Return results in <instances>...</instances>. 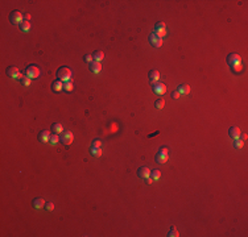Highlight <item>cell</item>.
<instances>
[{
    "instance_id": "1",
    "label": "cell",
    "mask_w": 248,
    "mask_h": 237,
    "mask_svg": "<svg viewBox=\"0 0 248 237\" xmlns=\"http://www.w3.org/2000/svg\"><path fill=\"white\" fill-rule=\"evenodd\" d=\"M57 77L62 82H69V80H73L71 79L73 73H71V70L67 69V67H61V69H58V71H57Z\"/></svg>"
},
{
    "instance_id": "2",
    "label": "cell",
    "mask_w": 248,
    "mask_h": 237,
    "mask_svg": "<svg viewBox=\"0 0 248 237\" xmlns=\"http://www.w3.org/2000/svg\"><path fill=\"white\" fill-rule=\"evenodd\" d=\"M9 20H11V23L15 24V25H17V24L20 25V24L24 21V16L20 11H13L9 16Z\"/></svg>"
},
{
    "instance_id": "3",
    "label": "cell",
    "mask_w": 248,
    "mask_h": 237,
    "mask_svg": "<svg viewBox=\"0 0 248 237\" xmlns=\"http://www.w3.org/2000/svg\"><path fill=\"white\" fill-rule=\"evenodd\" d=\"M25 74H26V77L31 78V79L39 78L40 77V69L37 66H34V65H31L29 67H26Z\"/></svg>"
},
{
    "instance_id": "4",
    "label": "cell",
    "mask_w": 248,
    "mask_h": 237,
    "mask_svg": "<svg viewBox=\"0 0 248 237\" xmlns=\"http://www.w3.org/2000/svg\"><path fill=\"white\" fill-rule=\"evenodd\" d=\"M61 141L65 145H71L73 141H74V135L70 130H64V133L61 136Z\"/></svg>"
},
{
    "instance_id": "5",
    "label": "cell",
    "mask_w": 248,
    "mask_h": 237,
    "mask_svg": "<svg viewBox=\"0 0 248 237\" xmlns=\"http://www.w3.org/2000/svg\"><path fill=\"white\" fill-rule=\"evenodd\" d=\"M154 33H156L157 36L160 37V38L165 37L166 34H168V31H166L165 24H164V23H157L156 26H154Z\"/></svg>"
},
{
    "instance_id": "6",
    "label": "cell",
    "mask_w": 248,
    "mask_h": 237,
    "mask_svg": "<svg viewBox=\"0 0 248 237\" xmlns=\"http://www.w3.org/2000/svg\"><path fill=\"white\" fill-rule=\"evenodd\" d=\"M153 87H152V90H153L154 94L157 95H164L166 92V86L164 83H161V82H153Z\"/></svg>"
},
{
    "instance_id": "7",
    "label": "cell",
    "mask_w": 248,
    "mask_h": 237,
    "mask_svg": "<svg viewBox=\"0 0 248 237\" xmlns=\"http://www.w3.org/2000/svg\"><path fill=\"white\" fill-rule=\"evenodd\" d=\"M168 148H161L160 149V152L157 153V156H156V159H157V162H160V163H165L166 161L169 159V156H168Z\"/></svg>"
},
{
    "instance_id": "8",
    "label": "cell",
    "mask_w": 248,
    "mask_h": 237,
    "mask_svg": "<svg viewBox=\"0 0 248 237\" xmlns=\"http://www.w3.org/2000/svg\"><path fill=\"white\" fill-rule=\"evenodd\" d=\"M227 63L230 65V66H234V65H236V63H242V57L235 53L230 54V56L227 57Z\"/></svg>"
},
{
    "instance_id": "9",
    "label": "cell",
    "mask_w": 248,
    "mask_h": 237,
    "mask_svg": "<svg viewBox=\"0 0 248 237\" xmlns=\"http://www.w3.org/2000/svg\"><path fill=\"white\" fill-rule=\"evenodd\" d=\"M149 42H151V45L154 46V48H160V46L162 45V38H160L156 33H152L151 36H149Z\"/></svg>"
},
{
    "instance_id": "10",
    "label": "cell",
    "mask_w": 248,
    "mask_h": 237,
    "mask_svg": "<svg viewBox=\"0 0 248 237\" xmlns=\"http://www.w3.org/2000/svg\"><path fill=\"white\" fill-rule=\"evenodd\" d=\"M7 74H8V77L15 78V79H21V78H23V74L20 73V70H19L17 67H9V69L7 70Z\"/></svg>"
},
{
    "instance_id": "11",
    "label": "cell",
    "mask_w": 248,
    "mask_h": 237,
    "mask_svg": "<svg viewBox=\"0 0 248 237\" xmlns=\"http://www.w3.org/2000/svg\"><path fill=\"white\" fill-rule=\"evenodd\" d=\"M137 175L143 179L148 178V177H151V169L147 167V166H143V167H140L137 170Z\"/></svg>"
},
{
    "instance_id": "12",
    "label": "cell",
    "mask_w": 248,
    "mask_h": 237,
    "mask_svg": "<svg viewBox=\"0 0 248 237\" xmlns=\"http://www.w3.org/2000/svg\"><path fill=\"white\" fill-rule=\"evenodd\" d=\"M228 135H230L231 138H234V140H238V138L240 137L242 132H240V129H239L238 127H231L230 129H228Z\"/></svg>"
},
{
    "instance_id": "13",
    "label": "cell",
    "mask_w": 248,
    "mask_h": 237,
    "mask_svg": "<svg viewBox=\"0 0 248 237\" xmlns=\"http://www.w3.org/2000/svg\"><path fill=\"white\" fill-rule=\"evenodd\" d=\"M90 70H91L94 74H99L100 70H102V65H100V62L92 61L91 63H90Z\"/></svg>"
},
{
    "instance_id": "14",
    "label": "cell",
    "mask_w": 248,
    "mask_h": 237,
    "mask_svg": "<svg viewBox=\"0 0 248 237\" xmlns=\"http://www.w3.org/2000/svg\"><path fill=\"white\" fill-rule=\"evenodd\" d=\"M64 84L65 83L62 80L57 79V80H54L53 83H51V88H53L56 92H59V91H62V90H64Z\"/></svg>"
},
{
    "instance_id": "15",
    "label": "cell",
    "mask_w": 248,
    "mask_h": 237,
    "mask_svg": "<svg viewBox=\"0 0 248 237\" xmlns=\"http://www.w3.org/2000/svg\"><path fill=\"white\" fill-rule=\"evenodd\" d=\"M45 204H46V201L44 198H36L33 200V207L36 209H41L42 207H45Z\"/></svg>"
},
{
    "instance_id": "16",
    "label": "cell",
    "mask_w": 248,
    "mask_h": 237,
    "mask_svg": "<svg viewBox=\"0 0 248 237\" xmlns=\"http://www.w3.org/2000/svg\"><path fill=\"white\" fill-rule=\"evenodd\" d=\"M50 132L49 130H42L41 133L39 135V140L41 141V142H48L49 140H50Z\"/></svg>"
},
{
    "instance_id": "17",
    "label": "cell",
    "mask_w": 248,
    "mask_h": 237,
    "mask_svg": "<svg viewBox=\"0 0 248 237\" xmlns=\"http://www.w3.org/2000/svg\"><path fill=\"white\" fill-rule=\"evenodd\" d=\"M149 79L152 80V83H153V82H159V79H160L159 70H151V71H149Z\"/></svg>"
},
{
    "instance_id": "18",
    "label": "cell",
    "mask_w": 248,
    "mask_h": 237,
    "mask_svg": "<svg viewBox=\"0 0 248 237\" xmlns=\"http://www.w3.org/2000/svg\"><path fill=\"white\" fill-rule=\"evenodd\" d=\"M103 58H104V53H103V51L96 50V51H94V53H92V59H94V61L100 62Z\"/></svg>"
},
{
    "instance_id": "19",
    "label": "cell",
    "mask_w": 248,
    "mask_h": 237,
    "mask_svg": "<svg viewBox=\"0 0 248 237\" xmlns=\"http://www.w3.org/2000/svg\"><path fill=\"white\" fill-rule=\"evenodd\" d=\"M177 91H178L181 95H187L190 92V86H187V84H181Z\"/></svg>"
},
{
    "instance_id": "20",
    "label": "cell",
    "mask_w": 248,
    "mask_h": 237,
    "mask_svg": "<svg viewBox=\"0 0 248 237\" xmlns=\"http://www.w3.org/2000/svg\"><path fill=\"white\" fill-rule=\"evenodd\" d=\"M51 130H53L54 133H64V127H62V124H59V122H56V124L51 125Z\"/></svg>"
},
{
    "instance_id": "21",
    "label": "cell",
    "mask_w": 248,
    "mask_h": 237,
    "mask_svg": "<svg viewBox=\"0 0 248 237\" xmlns=\"http://www.w3.org/2000/svg\"><path fill=\"white\" fill-rule=\"evenodd\" d=\"M20 29L23 32H29V31H31V23L26 21V20H24L23 23L20 24Z\"/></svg>"
},
{
    "instance_id": "22",
    "label": "cell",
    "mask_w": 248,
    "mask_h": 237,
    "mask_svg": "<svg viewBox=\"0 0 248 237\" xmlns=\"http://www.w3.org/2000/svg\"><path fill=\"white\" fill-rule=\"evenodd\" d=\"M151 178L153 179L154 182L159 181V179L161 178V171L160 170H151Z\"/></svg>"
},
{
    "instance_id": "23",
    "label": "cell",
    "mask_w": 248,
    "mask_h": 237,
    "mask_svg": "<svg viewBox=\"0 0 248 237\" xmlns=\"http://www.w3.org/2000/svg\"><path fill=\"white\" fill-rule=\"evenodd\" d=\"M73 88H74V84H73V80H69V82H65L64 84V90L67 92H71Z\"/></svg>"
},
{
    "instance_id": "24",
    "label": "cell",
    "mask_w": 248,
    "mask_h": 237,
    "mask_svg": "<svg viewBox=\"0 0 248 237\" xmlns=\"http://www.w3.org/2000/svg\"><path fill=\"white\" fill-rule=\"evenodd\" d=\"M165 105V100L164 99H157L156 102H154V107L157 108V110H162Z\"/></svg>"
},
{
    "instance_id": "25",
    "label": "cell",
    "mask_w": 248,
    "mask_h": 237,
    "mask_svg": "<svg viewBox=\"0 0 248 237\" xmlns=\"http://www.w3.org/2000/svg\"><path fill=\"white\" fill-rule=\"evenodd\" d=\"M49 142L51 144V145H57V144L59 142V137H58V135H51L50 136V140H49Z\"/></svg>"
},
{
    "instance_id": "26",
    "label": "cell",
    "mask_w": 248,
    "mask_h": 237,
    "mask_svg": "<svg viewBox=\"0 0 248 237\" xmlns=\"http://www.w3.org/2000/svg\"><path fill=\"white\" fill-rule=\"evenodd\" d=\"M168 236H169V237H178V236H179V232L177 231L176 227H172L170 231H169V233H168Z\"/></svg>"
},
{
    "instance_id": "27",
    "label": "cell",
    "mask_w": 248,
    "mask_h": 237,
    "mask_svg": "<svg viewBox=\"0 0 248 237\" xmlns=\"http://www.w3.org/2000/svg\"><path fill=\"white\" fill-rule=\"evenodd\" d=\"M243 146H244V141L239 140V138L234 141V148H235V149H242Z\"/></svg>"
},
{
    "instance_id": "28",
    "label": "cell",
    "mask_w": 248,
    "mask_h": 237,
    "mask_svg": "<svg viewBox=\"0 0 248 237\" xmlns=\"http://www.w3.org/2000/svg\"><path fill=\"white\" fill-rule=\"evenodd\" d=\"M91 154L95 157H100L102 156V149L100 148H91Z\"/></svg>"
},
{
    "instance_id": "29",
    "label": "cell",
    "mask_w": 248,
    "mask_h": 237,
    "mask_svg": "<svg viewBox=\"0 0 248 237\" xmlns=\"http://www.w3.org/2000/svg\"><path fill=\"white\" fill-rule=\"evenodd\" d=\"M231 69H232L234 73H240L242 70H243V66H242V63H236V65H234V66H231Z\"/></svg>"
},
{
    "instance_id": "30",
    "label": "cell",
    "mask_w": 248,
    "mask_h": 237,
    "mask_svg": "<svg viewBox=\"0 0 248 237\" xmlns=\"http://www.w3.org/2000/svg\"><path fill=\"white\" fill-rule=\"evenodd\" d=\"M20 80H21V83H23L24 86H31V83H32V79L28 78V77H23Z\"/></svg>"
},
{
    "instance_id": "31",
    "label": "cell",
    "mask_w": 248,
    "mask_h": 237,
    "mask_svg": "<svg viewBox=\"0 0 248 237\" xmlns=\"http://www.w3.org/2000/svg\"><path fill=\"white\" fill-rule=\"evenodd\" d=\"M100 146H102V141L100 140H92L91 148H100Z\"/></svg>"
},
{
    "instance_id": "32",
    "label": "cell",
    "mask_w": 248,
    "mask_h": 237,
    "mask_svg": "<svg viewBox=\"0 0 248 237\" xmlns=\"http://www.w3.org/2000/svg\"><path fill=\"white\" fill-rule=\"evenodd\" d=\"M45 207H46V209H48L49 212H50V211H53V209H54V204L51 203V201H50V203H46V204H45Z\"/></svg>"
},
{
    "instance_id": "33",
    "label": "cell",
    "mask_w": 248,
    "mask_h": 237,
    "mask_svg": "<svg viewBox=\"0 0 248 237\" xmlns=\"http://www.w3.org/2000/svg\"><path fill=\"white\" fill-rule=\"evenodd\" d=\"M84 61L91 63V62L94 61V59H92V54H86V56H84Z\"/></svg>"
},
{
    "instance_id": "34",
    "label": "cell",
    "mask_w": 248,
    "mask_h": 237,
    "mask_svg": "<svg viewBox=\"0 0 248 237\" xmlns=\"http://www.w3.org/2000/svg\"><path fill=\"white\" fill-rule=\"evenodd\" d=\"M179 96H181V94H179L178 91H173V94H172V98H173V99H178Z\"/></svg>"
},
{
    "instance_id": "35",
    "label": "cell",
    "mask_w": 248,
    "mask_h": 237,
    "mask_svg": "<svg viewBox=\"0 0 248 237\" xmlns=\"http://www.w3.org/2000/svg\"><path fill=\"white\" fill-rule=\"evenodd\" d=\"M144 181L147 182V184H152V183H153V182H154L153 179L151 178V177H148V178H145V179H144Z\"/></svg>"
},
{
    "instance_id": "36",
    "label": "cell",
    "mask_w": 248,
    "mask_h": 237,
    "mask_svg": "<svg viewBox=\"0 0 248 237\" xmlns=\"http://www.w3.org/2000/svg\"><path fill=\"white\" fill-rule=\"evenodd\" d=\"M31 17H32V16H31V15H29V13H26V15H25V16H24V20H26V21H29V20H31Z\"/></svg>"
}]
</instances>
